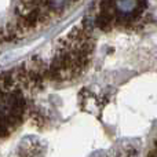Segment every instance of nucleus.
<instances>
[{
  "label": "nucleus",
  "instance_id": "1",
  "mask_svg": "<svg viewBox=\"0 0 157 157\" xmlns=\"http://www.w3.org/2000/svg\"><path fill=\"white\" fill-rule=\"evenodd\" d=\"M146 3H141V2H117L114 3L116 10L121 14L123 17H135L139 13V7L145 6Z\"/></svg>",
  "mask_w": 157,
  "mask_h": 157
}]
</instances>
